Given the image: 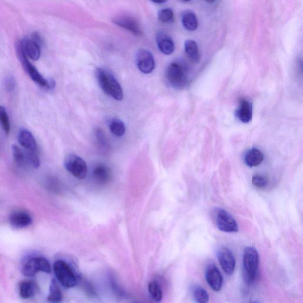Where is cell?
Returning <instances> with one entry per match:
<instances>
[{
    "mask_svg": "<svg viewBox=\"0 0 303 303\" xmlns=\"http://www.w3.org/2000/svg\"><path fill=\"white\" fill-rule=\"evenodd\" d=\"M95 75L100 88L106 94L114 100L121 101L124 98V91L121 84L109 71L98 68Z\"/></svg>",
    "mask_w": 303,
    "mask_h": 303,
    "instance_id": "1",
    "label": "cell"
},
{
    "mask_svg": "<svg viewBox=\"0 0 303 303\" xmlns=\"http://www.w3.org/2000/svg\"><path fill=\"white\" fill-rule=\"evenodd\" d=\"M18 53L20 58L21 64L24 68V70L28 73L30 77L32 80L35 82L41 87H44L45 89H52L55 87V82L53 79H49L46 80L43 76L40 74L36 68L29 61L28 58L24 54L20 48L18 46Z\"/></svg>",
    "mask_w": 303,
    "mask_h": 303,
    "instance_id": "2",
    "label": "cell"
},
{
    "mask_svg": "<svg viewBox=\"0 0 303 303\" xmlns=\"http://www.w3.org/2000/svg\"><path fill=\"white\" fill-rule=\"evenodd\" d=\"M53 270L57 280L64 287L72 288L77 284V278L75 273L65 261H56L53 265Z\"/></svg>",
    "mask_w": 303,
    "mask_h": 303,
    "instance_id": "3",
    "label": "cell"
},
{
    "mask_svg": "<svg viewBox=\"0 0 303 303\" xmlns=\"http://www.w3.org/2000/svg\"><path fill=\"white\" fill-rule=\"evenodd\" d=\"M165 76L169 83L174 88L182 89L187 85L186 70L179 63L172 62L166 70Z\"/></svg>",
    "mask_w": 303,
    "mask_h": 303,
    "instance_id": "4",
    "label": "cell"
},
{
    "mask_svg": "<svg viewBox=\"0 0 303 303\" xmlns=\"http://www.w3.org/2000/svg\"><path fill=\"white\" fill-rule=\"evenodd\" d=\"M65 169L75 178L83 179L88 173V168L85 160L75 154L67 155L64 160Z\"/></svg>",
    "mask_w": 303,
    "mask_h": 303,
    "instance_id": "5",
    "label": "cell"
},
{
    "mask_svg": "<svg viewBox=\"0 0 303 303\" xmlns=\"http://www.w3.org/2000/svg\"><path fill=\"white\" fill-rule=\"evenodd\" d=\"M259 254L253 247L246 248L244 254V267L250 282L255 281L258 275Z\"/></svg>",
    "mask_w": 303,
    "mask_h": 303,
    "instance_id": "6",
    "label": "cell"
},
{
    "mask_svg": "<svg viewBox=\"0 0 303 303\" xmlns=\"http://www.w3.org/2000/svg\"><path fill=\"white\" fill-rule=\"evenodd\" d=\"M21 271L23 275L29 277L35 276L39 271L50 273L51 264L45 258L33 257L25 261L23 265Z\"/></svg>",
    "mask_w": 303,
    "mask_h": 303,
    "instance_id": "7",
    "label": "cell"
},
{
    "mask_svg": "<svg viewBox=\"0 0 303 303\" xmlns=\"http://www.w3.org/2000/svg\"><path fill=\"white\" fill-rule=\"evenodd\" d=\"M215 223L220 231L227 233L239 231L238 225L235 219L229 212L222 209L215 210Z\"/></svg>",
    "mask_w": 303,
    "mask_h": 303,
    "instance_id": "8",
    "label": "cell"
},
{
    "mask_svg": "<svg viewBox=\"0 0 303 303\" xmlns=\"http://www.w3.org/2000/svg\"><path fill=\"white\" fill-rule=\"evenodd\" d=\"M136 64L141 71L145 74L153 72L155 68V61L152 54L146 49L139 50L136 56Z\"/></svg>",
    "mask_w": 303,
    "mask_h": 303,
    "instance_id": "9",
    "label": "cell"
},
{
    "mask_svg": "<svg viewBox=\"0 0 303 303\" xmlns=\"http://www.w3.org/2000/svg\"><path fill=\"white\" fill-rule=\"evenodd\" d=\"M217 258L226 274L228 275L233 274L235 268L236 260L232 251L225 247L220 248L217 251Z\"/></svg>",
    "mask_w": 303,
    "mask_h": 303,
    "instance_id": "10",
    "label": "cell"
},
{
    "mask_svg": "<svg viewBox=\"0 0 303 303\" xmlns=\"http://www.w3.org/2000/svg\"><path fill=\"white\" fill-rule=\"evenodd\" d=\"M113 21L116 25L127 30L136 36H141L143 35V30H142L140 23L132 16H117L113 19Z\"/></svg>",
    "mask_w": 303,
    "mask_h": 303,
    "instance_id": "11",
    "label": "cell"
},
{
    "mask_svg": "<svg viewBox=\"0 0 303 303\" xmlns=\"http://www.w3.org/2000/svg\"><path fill=\"white\" fill-rule=\"evenodd\" d=\"M206 278L210 287L215 291H219L222 288L223 278L219 270L214 264L209 265L206 271Z\"/></svg>",
    "mask_w": 303,
    "mask_h": 303,
    "instance_id": "12",
    "label": "cell"
},
{
    "mask_svg": "<svg viewBox=\"0 0 303 303\" xmlns=\"http://www.w3.org/2000/svg\"><path fill=\"white\" fill-rule=\"evenodd\" d=\"M19 48L27 58L36 61L40 56V45L30 38H26L20 43Z\"/></svg>",
    "mask_w": 303,
    "mask_h": 303,
    "instance_id": "13",
    "label": "cell"
},
{
    "mask_svg": "<svg viewBox=\"0 0 303 303\" xmlns=\"http://www.w3.org/2000/svg\"><path fill=\"white\" fill-rule=\"evenodd\" d=\"M252 103L242 98L239 102L238 107L236 110V116L240 121L244 124L252 121L253 116Z\"/></svg>",
    "mask_w": 303,
    "mask_h": 303,
    "instance_id": "14",
    "label": "cell"
},
{
    "mask_svg": "<svg viewBox=\"0 0 303 303\" xmlns=\"http://www.w3.org/2000/svg\"><path fill=\"white\" fill-rule=\"evenodd\" d=\"M10 223L14 228H24L29 226L32 222V218L28 214L24 211H16L10 216Z\"/></svg>",
    "mask_w": 303,
    "mask_h": 303,
    "instance_id": "15",
    "label": "cell"
},
{
    "mask_svg": "<svg viewBox=\"0 0 303 303\" xmlns=\"http://www.w3.org/2000/svg\"><path fill=\"white\" fill-rule=\"evenodd\" d=\"M156 40L158 48L161 53L166 55H170L175 50L174 42L168 35L163 32H159L157 35Z\"/></svg>",
    "mask_w": 303,
    "mask_h": 303,
    "instance_id": "16",
    "label": "cell"
},
{
    "mask_svg": "<svg viewBox=\"0 0 303 303\" xmlns=\"http://www.w3.org/2000/svg\"><path fill=\"white\" fill-rule=\"evenodd\" d=\"M18 140V143L27 149V151H36L37 149V143L34 136L25 128H21L19 130Z\"/></svg>",
    "mask_w": 303,
    "mask_h": 303,
    "instance_id": "17",
    "label": "cell"
},
{
    "mask_svg": "<svg viewBox=\"0 0 303 303\" xmlns=\"http://www.w3.org/2000/svg\"><path fill=\"white\" fill-rule=\"evenodd\" d=\"M92 174L95 181L101 184H107L111 179V172L106 165L98 164L95 166Z\"/></svg>",
    "mask_w": 303,
    "mask_h": 303,
    "instance_id": "18",
    "label": "cell"
},
{
    "mask_svg": "<svg viewBox=\"0 0 303 303\" xmlns=\"http://www.w3.org/2000/svg\"><path fill=\"white\" fill-rule=\"evenodd\" d=\"M264 160L263 153L256 148L250 149L246 153L244 157L246 164L250 167H255L260 165Z\"/></svg>",
    "mask_w": 303,
    "mask_h": 303,
    "instance_id": "19",
    "label": "cell"
},
{
    "mask_svg": "<svg viewBox=\"0 0 303 303\" xmlns=\"http://www.w3.org/2000/svg\"><path fill=\"white\" fill-rule=\"evenodd\" d=\"M39 288L37 284L33 281H23L19 286V294L21 298L24 299H31L38 293Z\"/></svg>",
    "mask_w": 303,
    "mask_h": 303,
    "instance_id": "20",
    "label": "cell"
},
{
    "mask_svg": "<svg viewBox=\"0 0 303 303\" xmlns=\"http://www.w3.org/2000/svg\"><path fill=\"white\" fill-rule=\"evenodd\" d=\"M182 23L185 29L189 31H195L197 28V18L192 11H187L182 15Z\"/></svg>",
    "mask_w": 303,
    "mask_h": 303,
    "instance_id": "21",
    "label": "cell"
},
{
    "mask_svg": "<svg viewBox=\"0 0 303 303\" xmlns=\"http://www.w3.org/2000/svg\"><path fill=\"white\" fill-rule=\"evenodd\" d=\"M185 51L187 56L194 62L197 63L200 60L197 45L195 40H187L185 41Z\"/></svg>",
    "mask_w": 303,
    "mask_h": 303,
    "instance_id": "22",
    "label": "cell"
},
{
    "mask_svg": "<svg viewBox=\"0 0 303 303\" xmlns=\"http://www.w3.org/2000/svg\"><path fill=\"white\" fill-rule=\"evenodd\" d=\"M192 294L196 303H206L208 302L209 296L207 291L202 286L198 285L192 287Z\"/></svg>",
    "mask_w": 303,
    "mask_h": 303,
    "instance_id": "23",
    "label": "cell"
},
{
    "mask_svg": "<svg viewBox=\"0 0 303 303\" xmlns=\"http://www.w3.org/2000/svg\"><path fill=\"white\" fill-rule=\"evenodd\" d=\"M109 128L111 132L117 137H122L125 132V126L124 123L121 120L114 118L111 120Z\"/></svg>",
    "mask_w": 303,
    "mask_h": 303,
    "instance_id": "24",
    "label": "cell"
},
{
    "mask_svg": "<svg viewBox=\"0 0 303 303\" xmlns=\"http://www.w3.org/2000/svg\"><path fill=\"white\" fill-rule=\"evenodd\" d=\"M148 291L151 298L155 302L162 301L163 293L160 286L156 281H151L148 285Z\"/></svg>",
    "mask_w": 303,
    "mask_h": 303,
    "instance_id": "25",
    "label": "cell"
},
{
    "mask_svg": "<svg viewBox=\"0 0 303 303\" xmlns=\"http://www.w3.org/2000/svg\"><path fill=\"white\" fill-rule=\"evenodd\" d=\"M62 299V292L60 290L58 283L54 280H52L48 300L51 302H60Z\"/></svg>",
    "mask_w": 303,
    "mask_h": 303,
    "instance_id": "26",
    "label": "cell"
},
{
    "mask_svg": "<svg viewBox=\"0 0 303 303\" xmlns=\"http://www.w3.org/2000/svg\"><path fill=\"white\" fill-rule=\"evenodd\" d=\"M25 162L33 168L36 169L39 167L40 159L39 155L36 151H27L25 154Z\"/></svg>",
    "mask_w": 303,
    "mask_h": 303,
    "instance_id": "27",
    "label": "cell"
},
{
    "mask_svg": "<svg viewBox=\"0 0 303 303\" xmlns=\"http://www.w3.org/2000/svg\"><path fill=\"white\" fill-rule=\"evenodd\" d=\"M0 124L6 135H9L10 131V124L6 110L3 106H0Z\"/></svg>",
    "mask_w": 303,
    "mask_h": 303,
    "instance_id": "28",
    "label": "cell"
},
{
    "mask_svg": "<svg viewBox=\"0 0 303 303\" xmlns=\"http://www.w3.org/2000/svg\"><path fill=\"white\" fill-rule=\"evenodd\" d=\"M158 19L164 23H173L174 20V13L171 9H163L158 12Z\"/></svg>",
    "mask_w": 303,
    "mask_h": 303,
    "instance_id": "29",
    "label": "cell"
},
{
    "mask_svg": "<svg viewBox=\"0 0 303 303\" xmlns=\"http://www.w3.org/2000/svg\"><path fill=\"white\" fill-rule=\"evenodd\" d=\"M12 149L14 160H15V162L17 163V164L19 166L25 165V155H24V153L21 151L20 147L16 145V144H13Z\"/></svg>",
    "mask_w": 303,
    "mask_h": 303,
    "instance_id": "30",
    "label": "cell"
},
{
    "mask_svg": "<svg viewBox=\"0 0 303 303\" xmlns=\"http://www.w3.org/2000/svg\"><path fill=\"white\" fill-rule=\"evenodd\" d=\"M252 184L259 188H264L268 184V179L261 175H255L252 177Z\"/></svg>",
    "mask_w": 303,
    "mask_h": 303,
    "instance_id": "31",
    "label": "cell"
},
{
    "mask_svg": "<svg viewBox=\"0 0 303 303\" xmlns=\"http://www.w3.org/2000/svg\"><path fill=\"white\" fill-rule=\"evenodd\" d=\"M95 137H96L98 143H100V145L102 147H107L108 146V141L106 138L105 133L101 129H97L95 130Z\"/></svg>",
    "mask_w": 303,
    "mask_h": 303,
    "instance_id": "32",
    "label": "cell"
},
{
    "mask_svg": "<svg viewBox=\"0 0 303 303\" xmlns=\"http://www.w3.org/2000/svg\"><path fill=\"white\" fill-rule=\"evenodd\" d=\"M5 88L9 91V92H12L13 91L14 89H15L16 86V82L15 79L13 77H9L6 79L5 82Z\"/></svg>",
    "mask_w": 303,
    "mask_h": 303,
    "instance_id": "33",
    "label": "cell"
},
{
    "mask_svg": "<svg viewBox=\"0 0 303 303\" xmlns=\"http://www.w3.org/2000/svg\"><path fill=\"white\" fill-rule=\"evenodd\" d=\"M152 2H155V3L158 4H162L164 3L167 0H151Z\"/></svg>",
    "mask_w": 303,
    "mask_h": 303,
    "instance_id": "34",
    "label": "cell"
},
{
    "mask_svg": "<svg viewBox=\"0 0 303 303\" xmlns=\"http://www.w3.org/2000/svg\"><path fill=\"white\" fill-rule=\"evenodd\" d=\"M207 2H209V3H213L215 1V0H205Z\"/></svg>",
    "mask_w": 303,
    "mask_h": 303,
    "instance_id": "35",
    "label": "cell"
},
{
    "mask_svg": "<svg viewBox=\"0 0 303 303\" xmlns=\"http://www.w3.org/2000/svg\"><path fill=\"white\" fill-rule=\"evenodd\" d=\"M183 1H184L185 2H189L190 1H192V0H183Z\"/></svg>",
    "mask_w": 303,
    "mask_h": 303,
    "instance_id": "36",
    "label": "cell"
}]
</instances>
